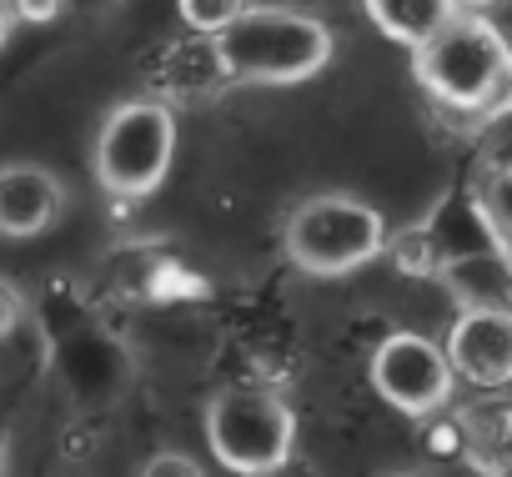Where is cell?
<instances>
[{"label": "cell", "mask_w": 512, "mask_h": 477, "mask_svg": "<svg viewBox=\"0 0 512 477\" xmlns=\"http://www.w3.org/2000/svg\"><path fill=\"white\" fill-rule=\"evenodd\" d=\"M136 477H206V472H201V462H196V457H186V452L166 447V452H151V457L141 462V472H136Z\"/></svg>", "instance_id": "cell-14"}, {"label": "cell", "mask_w": 512, "mask_h": 477, "mask_svg": "<svg viewBox=\"0 0 512 477\" xmlns=\"http://www.w3.org/2000/svg\"><path fill=\"white\" fill-rule=\"evenodd\" d=\"M367 377L377 387V397L407 417H432L452 402V367H447V352L442 342L422 337V332H392L372 347V362H367Z\"/></svg>", "instance_id": "cell-6"}, {"label": "cell", "mask_w": 512, "mask_h": 477, "mask_svg": "<svg viewBox=\"0 0 512 477\" xmlns=\"http://www.w3.org/2000/svg\"><path fill=\"white\" fill-rule=\"evenodd\" d=\"M31 317V302H26V292L16 287V282H6L0 277V342H6L21 322Z\"/></svg>", "instance_id": "cell-15"}, {"label": "cell", "mask_w": 512, "mask_h": 477, "mask_svg": "<svg viewBox=\"0 0 512 477\" xmlns=\"http://www.w3.org/2000/svg\"><path fill=\"white\" fill-rule=\"evenodd\" d=\"M362 11L372 16V26H377L387 41H397V46H407V51L427 46V41L457 16L452 0H362Z\"/></svg>", "instance_id": "cell-11"}, {"label": "cell", "mask_w": 512, "mask_h": 477, "mask_svg": "<svg viewBox=\"0 0 512 477\" xmlns=\"http://www.w3.org/2000/svg\"><path fill=\"white\" fill-rule=\"evenodd\" d=\"M151 86H156V101L171 106V101H206L226 86V71H221V56H216V41L211 36H176L171 46L156 51L151 61Z\"/></svg>", "instance_id": "cell-9"}, {"label": "cell", "mask_w": 512, "mask_h": 477, "mask_svg": "<svg viewBox=\"0 0 512 477\" xmlns=\"http://www.w3.org/2000/svg\"><path fill=\"white\" fill-rule=\"evenodd\" d=\"M387 221L352 191H317L292 206L282 226V252L307 277H347L387 252Z\"/></svg>", "instance_id": "cell-3"}, {"label": "cell", "mask_w": 512, "mask_h": 477, "mask_svg": "<svg viewBox=\"0 0 512 477\" xmlns=\"http://www.w3.org/2000/svg\"><path fill=\"white\" fill-rule=\"evenodd\" d=\"M171 156H176V111L161 106L156 96H136L106 111L91 166L106 196L141 201L166 181Z\"/></svg>", "instance_id": "cell-5"}, {"label": "cell", "mask_w": 512, "mask_h": 477, "mask_svg": "<svg viewBox=\"0 0 512 477\" xmlns=\"http://www.w3.org/2000/svg\"><path fill=\"white\" fill-rule=\"evenodd\" d=\"M6 467H11V432L0 422V477H6Z\"/></svg>", "instance_id": "cell-18"}, {"label": "cell", "mask_w": 512, "mask_h": 477, "mask_svg": "<svg viewBox=\"0 0 512 477\" xmlns=\"http://www.w3.org/2000/svg\"><path fill=\"white\" fill-rule=\"evenodd\" d=\"M216 56L226 86H302L337 56L332 26L292 6H246L221 36Z\"/></svg>", "instance_id": "cell-2"}, {"label": "cell", "mask_w": 512, "mask_h": 477, "mask_svg": "<svg viewBox=\"0 0 512 477\" xmlns=\"http://www.w3.org/2000/svg\"><path fill=\"white\" fill-rule=\"evenodd\" d=\"M6 6L16 26H51L66 11V0H6Z\"/></svg>", "instance_id": "cell-16"}, {"label": "cell", "mask_w": 512, "mask_h": 477, "mask_svg": "<svg viewBox=\"0 0 512 477\" xmlns=\"http://www.w3.org/2000/svg\"><path fill=\"white\" fill-rule=\"evenodd\" d=\"M477 6H492V0H452V11H477Z\"/></svg>", "instance_id": "cell-19"}, {"label": "cell", "mask_w": 512, "mask_h": 477, "mask_svg": "<svg viewBox=\"0 0 512 477\" xmlns=\"http://www.w3.org/2000/svg\"><path fill=\"white\" fill-rule=\"evenodd\" d=\"M66 211V186L51 166L36 161H11L0 166V236L6 242H31L51 231Z\"/></svg>", "instance_id": "cell-8"}, {"label": "cell", "mask_w": 512, "mask_h": 477, "mask_svg": "<svg viewBox=\"0 0 512 477\" xmlns=\"http://www.w3.org/2000/svg\"><path fill=\"white\" fill-rule=\"evenodd\" d=\"M472 206H477V216H482V231H487L492 252L512 267V161L487 166V176H482L477 191H472Z\"/></svg>", "instance_id": "cell-12"}, {"label": "cell", "mask_w": 512, "mask_h": 477, "mask_svg": "<svg viewBox=\"0 0 512 477\" xmlns=\"http://www.w3.org/2000/svg\"><path fill=\"white\" fill-rule=\"evenodd\" d=\"M447 367L452 377L497 392L512 382V312H457L447 327Z\"/></svg>", "instance_id": "cell-7"}, {"label": "cell", "mask_w": 512, "mask_h": 477, "mask_svg": "<svg viewBox=\"0 0 512 477\" xmlns=\"http://www.w3.org/2000/svg\"><path fill=\"white\" fill-rule=\"evenodd\" d=\"M487 477H512V462H502V467H492Z\"/></svg>", "instance_id": "cell-20"}, {"label": "cell", "mask_w": 512, "mask_h": 477, "mask_svg": "<svg viewBox=\"0 0 512 477\" xmlns=\"http://www.w3.org/2000/svg\"><path fill=\"white\" fill-rule=\"evenodd\" d=\"M206 442L236 477H277L297 447V417L277 387H221L206 402Z\"/></svg>", "instance_id": "cell-4"}, {"label": "cell", "mask_w": 512, "mask_h": 477, "mask_svg": "<svg viewBox=\"0 0 512 477\" xmlns=\"http://www.w3.org/2000/svg\"><path fill=\"white\" fill-rule=\"evenodd\" d=\"M412 76L447 116L467 126L512 116V46L477 11H457L427 46H417Z\"/></svg>", "instance_id": "cell-1"}, {"label": "cell", "mask_w": 512, "mask_h": 477, "mask_svg": "<svg viewBox=\"0 0 512 477\" xmlns=\"http://www.w3.org/2000/svg\"><path fill=\"white\" fill-rule=\"evenodd\" d=\"M462 312H512V267L497 252L457 257L437 272Z\"/></svg>", "instance_id": "cell-10"}, {"label": "cell", "mask_w": 512, "mask_h": 477, "mask_svg": "<svg viewBox=\"0 0 512 477\" xmlns=\"http://www.w3.org/2000/svg\"><path fill=\"white\" fill-rule=\"evenodd\" d=\"M11 36H16V21H11V6H6V0H0V51L11 46Z\"/></svg>", "instance_id": "cell-17"}, {"label": "cell", "mask_w": 512, "mask_h": 477, "mask_svg": "<svg viewBox=\"0 0 512 477\" xmlns=\"http://www.w3.org/2000/svg\"><path fill=\"white\" fill-rule=\"evenodd\" d=\"M246 6H251V0H176L181 26H186L191 36H211V41H216Z\"/></svg>", "instance_id": "cell-13"}]
</instances>
